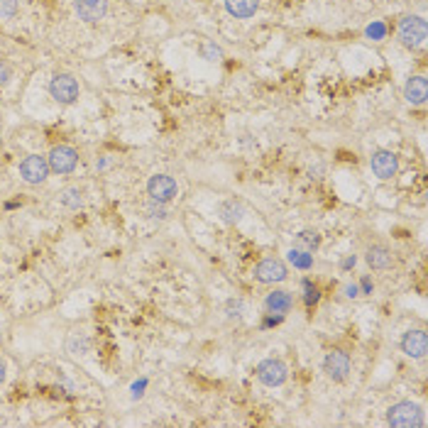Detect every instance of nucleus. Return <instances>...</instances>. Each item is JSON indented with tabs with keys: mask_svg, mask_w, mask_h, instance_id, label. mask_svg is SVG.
Returning a JSON list of instances; mask_svg holds the SVG:
<instances>
[{
	"mask_svg": "<svg viewBox=\"0 0 428 428\" xmlns=\"http://www.w3.org/2000/svg\"><path fill=\"white\" fill-rule=\"evenodd\" d=\"M397 34H399V42L409 49H419L426 44V20L419 15H407L399 20V27H397Z\"/></svg>",
	"mask_w": 428,
	"mask_h": 428,
	"instance_id": "obj_3",
	"label": "nucleus"
},
{
	"mask_svg": "<svg viewBox=\"0 0 428 428\" xmlns=\"http://www.w3.org/2000/svg\"><path fill=\"white\" fill-rule=\"evenodd\" d=\"M289 262L299 270H311L313 265V255L306 253V250H299V248H291L289 250Z\"/></svg>",
	"mask_w": 428,
	"mask_h": 428,
	"instance_id": "obj_20",
	"label": "nucleus"
},
{
	"mask_svg": "<svg viewBox=\"0 0 428 428\" xmlns=\"http://www.w3.org/2000/svg\"><path fill=\"white\" fill-rule=\"evenodd\" d=\"M294 248L306 250V253L313 255L318 248H321V235H318L316 230H301L299 235L294 238Z\"/></svg>",
	"mask_w": 428,
	"mask_h": 428,
	"instance_id": "obj_19",
	"label": "nucleus"
},
{
	"mask_svg": "<svg viewBox=\"0 0 428 428\" xmlns=\"http://www.w3.org/2000/svg\"><path fill=\"white\" fill-rule=\"evenodd\" d=\"M255 374L265 387H282L289 379V367L279 357H265L255 367Z\"/></svg>",
	"mask_w": 428,
	"mask_h": 428,
	"instance_id": "obj_5",
	"label": "nucleus"
},
{
	"mask_svg": "<svg viewBox=\"0 0 428 428\" xmlns=\"http://www.w3.org/2000/svg\"><path fill=\"white\" fill-rule=\"evenodd\" d=\"M5 377H8V362H5V360L0 357V384L5 382Z\"/></svg>",
	"mask_w": 428,
	"mask_h": 428,
	"instance_id": "obj_28",
	"label": "nucleus"
},
{
	"mask_svg": "<svg viewBox=\"0 0 428 428\" xmlns=\"http://www.w3.org/2000/svg\"><path fill=\"white\" fill-rule=\"evenodd\" d=\"M20 10V0H0V17L3 20H13Z\"/></svg>",
	"mask_w": 428,
	"mask_h": 428,
	"instance_id": "obj_22",
	"label": "nucleus"
},
{
	"mask_svg": "<svg viewBox=\"0 0 428 428\" xmlns=\"http://www.w3.org/2000/svg\"><path fill=\"white\" fill-rule=\"evenodd\" d=\"M73 10L86 25H96L108 15V0H73Z\"/></svg>",
	"mask_w": 428,
	"mask_h": 428,
	"instance_id": "obj_12",
	"label": "nucleus"
},
{
	"mask_svg": "<svg viewBox=\"0 0 428 428\" xmlns=\"http://www.w3.org/2000/svg\"><path fill=\"white\" fill-rule=\"evenodd\" d=\"M253 277L260 284H282L289 277V267L279 257H265V260H260L255 265Z\"/></svg>",
	"mask_w": 428,
	"mask_h": 428,
	"instance_id": "obj_4",
	"label": "nucleus"
},
{
	"mask_svg": "<svg viewBox=\"0 0 428 428\" xmlns=\"http://www.w3.org/2000/svg\"><path fill=\"white\" fill-rule=\"evenodd\" d=\"M399 347L402 352L411 360H424L428 352V335L424 328H411L402 335L399 340Z\"/></svg>",
	"mask_w": 428,
	"mask_h": 428,
	"instance_id": "obj_11",
	"label": "nucleus"
},
{
	"mask_svg": "<svg viewBox=\"0 0 428 428\" xmlns=\"http://www.w3.org/2000/svg\"><path fill=\"white\" fill-rule=\"evenodd\" d=\"M291 308H294V296H291V291L287 289H274L267 294L265 299V311L267 313H277V316H284V313H289Z\"/></svg>",
	"mask_w": 428,
	"mask_h": 428,
	"instance_id": "obj_14",
	"label": "nucleus"
},
{
	"mask_svg": "<svg viewBox=\"0 0 428 428\" xmlns=\"http://www.w3.org/2000/svg\"><path fill=\"white\" fill-rule=\"evenodd\" d=\"M428 98V83L426 76H411L407 83H404V101L409 106H424Z\"/></svg>",
	"mask_w": 428,
	"mask_h": 428,
	"instance_id": "obj_15",
	"label": "nucleus"
},
{
	"mask_svg": "<svg viewBox=\"0 0 428 428\" xmlns=\"http://www.w3.org/2000/svg\"><path fill=\"white\" fill-rule=\"evenodd\" d=\"M365 34H367L370 39H374V42H382V39L387 37V25L384 22H372V25L365 30Z\"/></svg>",
	"mask_w": 428,
	"mask_h": 428,
	"instance_id": "obj_23",
	"label": "nucleus"
},
{
	"mask_svg": "<svg viewBox=\"0 0 428 428\" xmlns=\"http://www.w3.org/2000/svg\"><path fill=\"white\" fill-rule=\"evenodd\" d=\"M198 51H201V56L205 61H220V56H223V49L218 47V44L208 42V39H203Z\"/></svg>",
	"mask_w": 428,
	"mask_h": 428,
	"instance_id": "obj_21",
	"label": "nucleus"
},
{
	"mask_svg": "<svg viewBox=\"0 0 428 428\" xmlns=\"http://www.w3.org/2000/svg\"><path fill=\"white\" fill-rule=\"evenodd\" d=\"M370 169L379 181H389L399 174V157L392 150H374L370 154Z\"/></svg>",
	"mask_w": 428,
	"mask_h": 428,
	"instance_id": "obj_9",
	"label": "nucleus"
},
{
	"mask_svg": "<svg viewBox=\"0 0 428 428\" xmlns=\"http://www.w3.org/2000/svg\"><path fill=\"white\" fill-rule=\"evenodd\" d=\"M365 262H367L370 270L384 272V270H392V267H394V255H392V250L387 248V245L374 243V245H370V248L365 250Z\"/></svg>",
	"mask_w": 428,
	"mask_h": 428,
	"instance_id": "obj_13",
	"label": "nucleus"
},
{
	"mask_svg": "<svg viewBox=\"0 0 428 428\" xmlns=\"http://www.w3.org/2000/svg\"><path fill=\"white\" fill-rule=\"evenodd\" d=\"M387 424L392 428H421L426 424L424 409L416 402H397L387 409Z\"/></svg>",
	"mask_w": 428,
	"mask_h": 428,
	"instance_id": "obj_1",
	"label": "nucleus"
},
{
	"mask_svg": "<svg viewBox=\"0 0 428 428\" xmlns=\"http://www.w3.org/2000/svg\"><path fill=\"white\" fill-rule=\"evenodd\" d=\"M260 8V0H225V10L235 20H248Z\"/></svg>",
	"mask_w": 428,
	"mask_h": 428,
	"instance_id": "obj_16",
	"label": "nucleus"
},
{
	"mask_svg": "<svg viewBox=\"0 0 428 428\" xmlns=\"http://www.w3.org/2000/svg\"><path fill=\"white\" fill-rule=\"evenodd\" d=\"M10 78H13V66L5 59H0V88H5L10 83Z\"/></svg>",
	"mask_w": 428,
	"mask_h": 428,
	"instance_id": "obj_24",
	"label": "nucleus"
},
{
	"mask_svg": "<svg viewBox=\"0 0 428 428\" xmlns=\"http://www.w3.org/2000/svg\"><path fill=\"white\" fill-rule=\"evenodd\" d=\"M147 215H150V218H159V220H164V218H167V210H164V203H150V205H147Z\"/></svg>",
	"mask_w": 428,
	"mask_h": 428,
	"instance_id": "obj_25",
	"label": "nucleus"
},
{
	"mask_svg": "<svg viewBox=\"0 0 428 428\" xmlns=\"http://www.w3.org/2000/svg\"><path fill=\"white\" fill-rule=\"evenodd\" d=\"M245 213V205L235 201V198H228V201H223L218 205V215L223 223H228V225H233V223H238L240 218H243Z\"/></svg>",
	"mask_w": 428,
	"mask_h": 428,
	"instance_id": "obj_17",
	"label": "nucleus"
},
{
	"mask_svg": "<svg viewBox=\"0 0 428 428\" xmlns=\"http://www.w3.org/2000/svg\"><path fill=\"white\" fill-rule=\"evenodd\" d=\"M374 284L370 282V279H362V289H360V294H372Z\"/></svg>",
	"mask_w": 428,
	"mask_h": 428,
	"instance_id": "obj_27",
	"label": "nucleus"
},
{
	"mask_svg": "<svg viewBox=\"0 0 428 428\" xmlns=\"http://www.w3.org/2000/svg\"><path fill=\"white\" fill-rule=\"evenodd\" d=\"M147 196H150V201L154 203L167 205L179 196V184H176V179L169 174H154L150 176V181H147Z\"/></svg>",
	"mask_w": 428,
	"mask_h": 428,
	"instance_id": "obj_6",
	"label": "nucleus"
},
{
	"mask_svg": "<svg viewBox=\"0 0 428 428\" xmlns=\"http://www.w3.org/2000/svg\"><path fill=\"white\" fill-rule=\"evenodd\" d=\"M49 171V162L44 154H27L25 159L20 162V179L30 186H39L47 181Z\"/></svg>",
	"mask_w": 428,
	"mask_h": 428,
	"instance_id": "obj_7",
	"label": "nucleus"
},
{
	"mask_svg": "<svg viewBox=\"0 0 428 428\" xmlns=\"http://www.w3.org/2000/svg\"><path fill=\"white\" fill-rule=\"evenodd\" d=\"M355 255H352V257H347V260L345 262H342V270H350V267H355Z\"/></svg>",
	"mask_w": 428,
	"mask_h": 428,
	"instance_id": "obj_29",
	"label": "nucleus"
},
{
	"mask_svg": "<svg viewBox=\"0 0 428 428\" xmlns=\"http://www.w3.org/2000/svg\"><path fill=\"white\" fill-rule=\"evenodd\" d=\"M47 162H49V171L56 176H68L73 169L78 167V152L68 145H56L51 147L47 154Z\"/></svg>",
	"mask_w": 428,
	"mask_h": 428,
	"instance_id": "obj_8",
	"label": "nucleus"
},
{
	"mask_svg": "<svg viewBox=\"0 0 428 428\" xmlns=\"http://www.w3.org/2000/svg\"><path fill=\"white\" fill-rule=\"evenodd\" d=\"M345 296H347V299H357V296H360L357 284H345Z\"/></svg>",
	"mask_w": 428,
	"mask_h": 428,
	"instance_id": "obj_26",
	"label": "nucleus"
},
{
	"mask_svg": "<svg viewBox=\"0 0 428 428\" xmlns=\"http://www.w3.org/2000/svg\"><path fill=\"white\" fill-rule=\"evenodd\" d=\"M350 367H352V362H350V355H347V352H342V350H328V352H325L323 372L328 374V379H333V382H338V384H340V382L347 379Z\"/></svg>",
	"mask_w": 428,
	"mask_h": 428,
	"instance_id": "obj_10",
	"label": "nucleus"
},
{
	"mask_svg": "<svg viewBox=\"0 0 428 428\" xmlns=\"http://www.w3.org/2000/svg\"><path fill=\"white\" fill-rule=\"evenodd\" d=\"M49 96L54 98L59 106H73L81 96V86H78L76 76L71 73H54L49 78Z\"/></svg>",
	"mask_w": 428,
	"mask_h": 428,
	"instance_id": "obj_2",
	"label": "nucleus"
},
{
	"mask_svg": "<svg viewBox=\"0 0 428 428\" xmlns=\"http://www.w3.org/2000/svg\"><path fill=\"white\" fill-rule=\"evenodd\" d=\"M59 203L68 210H78L83 205V191L78 186H64L59 191Z\"/></svg>",
	"mask_w": 428,
	"mask_h": 428,
	"instance_id": "obj_18",
	"label": "nucleus"
}]
</instances>
